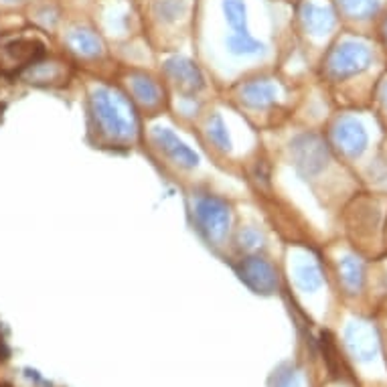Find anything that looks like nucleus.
I'll use <instances>...</instances> for the list:
<instances>
[{
  "mask_svg": "<svg viewBox=\"0 0 387 387\" xmlns=\"http://www.w3.org/2000/svg\"><path fill=\"white\" fill-rule=\"evenodd\" d=\"M91 110L100 122L102 130L112 138H130L134 136V124L122 114L118 102L112 98L108 89H98L91 96Z\"/></svg>",
  "mask_w": 387,
  "mask_h": 387,
  "instance_id": "f257e3e1",
  "label": "nucleus"
},
{
  "mask_svg": "<svg viewBox=\"0 0 387 387\" xmlns=\"http://www.w3.org/2000/svg\"><path fill=\"white\" fill-rule=\"evenodd\" d=\"M45 55V45L29 37H10L0 43V61L6 67H29Z\"/></svg>",
  "mask_w": 387,
  "mask_h": 387,
  "instance_id": "f03ea898",
  "label": "nucleus"
},
{
  "mask_svg": "<svg viewBox=\"0 0 387 387\" xmlns=\"http://www.w3.org/2000/svg\"><path fill=\"white\" fill-rule=\"evenodd\" d=\"M197 219L209 239H223L230 228V207L215 197H201L197 201Z\"/></svg>",
  "mask_w": 387,
  "mask_h": 387,
  "instance_id": "7ed1b4c3",
  "label": "nucleus"
},
{
  "mask_svg": "<svg viewBox=\"0 0 387 387\" xmlns=\"http://www.w3.org/2000/svg\"><path fill=\"white\" fill-rule=\"evenodd\" d=\"M290 155L302 175H314L327 164V148L312 134H302L294 138L290 144Z\"/></svg>",
  "mask_w": 387,
  "mask_h": 387,
  "instance_id": "20e7f679",
  "label": "nucleus"
},
{
  "mask_svg": "<svg viewBox=\"0 0 387 387\" xmlns=\"http://www.w3.org/2000/svg\"><path fill=\"white\" fill-rule=\"evenodd\" d=\"M239 278L258 294H272L278 286L276 272L270 264L262 258H245L239 264Z\"/></svg>",
  "mask_w": 387,
  "mask_h": 387,
  "instance_id": "39448f33",
  "label": "nucleus"
},
{
  "mask_svg": "<svg viewBox=\"0 0 387 387\" xmlns=\"http://www.w3.org/2000/svg\"><path fill=\"white\" fill-rule=\"evenodd\" d=\"M369 63V51L367 47L359 45V43H343L339 45L329 61V69L337 76V78H345L351 76L359 69H363Z\"/></svg>",
  "mask_w": 387,
  "mask_h": 387,
  "instance_id": "423d86ee",
  "label": "nucleus"
},
{
  "mask_svg": "<svg viewBox=\"0 0 387 387\" xmlns=\"http://www.w3.org/2000/svg\"><path fill=\"white\" fill-rule=\"evenodd\" d=\"M153 136H155V142L158 144V148L170 156L177 164H181L185 168H195L199 164V156L195 155L193 151L183 140H179L173 130H168V128H156Z\"/></svg>",
  "mask_w": 387,
  "mask_h": 387,
  "instance_id": "0eeeda50",
  "label": "nucleus"
},
{
  "mask_svg": "<svg viewBox=\"0 0 387 387\" xmlns=\"http://www.w3.org/2000/svg\"><path fill=\"white\" fill-rule=\"evenodd\" d=\"M166 71L168 76L177 81V85L189 93L199 91L203 87V76L199 74V69L195 67L189 59L183 57H173L166 61Z\"/></svg>",
  "mask_w": 387,
  "mask_h": 387,
  "instance_id": "6e6552de",
  "label": "nucleus"
},
{
  "mask_svg": "<svg viewBox=\"0 0 387 387\" xmlns=\"http://www.w3.org/2000/svg\"><path fill=\"white\" fill-rule=\"evenodd\" d=\"M302 21L305 27L309 29V33L312 35H324L333 29L335 25V14L329 6L316 4V2H307L302 6Z\"/></svg>",
  "mask_w": 387,
  "mask_h": 387,
  "instance_id": "1a4fd4ad",
  "label": "nucleus"
},
{
  "mask_svg": "<svg viewBox=\"0 0 387 387\" xmlns=\"http://www.w3.org/2000/svg\"><path fill=\"white\" fill-rule=\"evenodd\" d=\"M337 140L343 146V151L351 156H357L363 153L367 144V134L363 126L355 120H345L337 126Z\"/></svg>",
  "mask_w": 387,
  "mask_h": 387,
  "instance_id": "9d476101",
  "label": "nucleus"
},
{
  "mask_svg": "<svg viewBox=\"0 0 387 387\" xmlns=\"http://www.w3.org/2000/svg\"><path fill=\"white\" fill-rule=\"evenodd\" d=\"M276 85L266 79H256L241 87V100L252 108H268L276 102Z\"/></svg>",
  "mask_w": 387,
  "mask_h": 387,
  "instance_id": "9b49d317",
  "label": "nucleus"
},
{
  "mask_svg": "<svg viewBox=\"0 0 387 387\" xmlns=\"http://www.w3.org/2000/svg\"><path fill=\"white\" fill-rule=\"evenodd\" d=\"M349 347L351 351L367 361V359H373V355L377 353V341H375V333L367 327H361V324H353L347 331Z\"/></svg>",
  "mask_w": 387,
  "mask_h": 387,
  "instance_id": "f8f14e48",
  "label": "nucleus"
},
{
  "mask_svg": "<svg viewBox=\"0 0 387 387\" xmlns=\"http://www.w3.org/2000/svg\"><path fill=\"white\" fill-rule=\"evenodd\" d=\"M223 12L237 35H247V6L243 0H223Z\"/></svg>",
  "mask_w": 387,
  "mask_h": 387,
  "instance_id": "ddd939ff",
  "label": "nucleus"
},
{
  "mask_svg": "<svg viewBox=\"0 0 387 387\" xmlns=\"http://www.w3.org/2000/svg\"><path fill=\"white\" fill-rule=\"evenodd\" d=\"M25 78L29 79L31 83H57L59 79L63 78V71L59 65L55 63H33L27 67Z\"/></svg>",
  "mask_w": 387,
  "mask_h": 387,
  "instance_id": "4468645a",
  "label": "nucleus"
},
{
  "mask_svg": "<svg viewBox=\"0 0 387 387\" xmlns=\"http://www.w3.org/2000/svg\"><path fill=\"white\" fill-rule=\"evenodd\" d=\"M69 45L81 53V55H85V57H96V55H100L102 53V43L100 39L91 33V31H74L71 35H69Z\"/></svg>",
  "mask_w": 387,
  "mask_h": 387,
  "instance_id": "2eb2a0df",
  "label": "nucleus"
},
{
  "mask_svg": "<svg viewBox=\"0 0 387 387\" xmlns=\"http://www.w3.org/2000/svg\"><path fill=\"white\" fill-rule=\"evenodd\" d=\"M228 51L232 55H247V57H254V55H262L264 53V45L260 41L252 39L250 35H233L228 39Z\"/></svg>",
  "mask_w": 387,
  "mask_h": 387,
  "instance_id": "dca6fc26",
  "label": "nucleus"
},
{
  "mask_svg": "<svg viewBox=\"0 0 387 387\" xmlns=\"http://www.w3.org/2000/svg\"><path fill=\"white\" fill-rule=\"evenodd\" d=\"M153 8H155V14L160 21L175 23V21H179L185 14L187 2L185 0H155Z\"/></svg>",
  "mask_w": 387,
  "mask_h": 387,
  "instance_id": "f3484780",
  "label": "nucleus"
},
{
  "mask_svg": "<svg viewBox=\"0 0 387 387\" xmlns=\"http://www.w3.org/2000/svg\"><path fill=\"white\" fill-rule=\"evenodd\" d=\"M132 89L138 96V100L148 106H155L158 102V87H156L155 81L146 76H140V74L132 76Z\"/></svg>",
  "mask_w": 387,
  "mask_h": 387,
  "instance_id": "a211bd4d",
  "label": "nucleus"
},
{
  "mask_svg": "<svg viewBox=\"0 0 387 387\" xmlns=\"http://www.w3.org/2000/svg\"><path fill=\"white\" fill-rule=\"evenodd\" d=\"M341 6L349 16L367 19L379 10V0H341Z\"/></svg>",
  "mask_w": 387,
  "mask_h": 387,
  "instance_id": "6ab92c4d",
  "label": "nucleus"
},
{
  "mask_svg": "<svg viewBox=\"0 0 387 387\" xmlns=\"http://www.w3.org/2000/svg\"><path fill=\"white\" fill-rule=\"evenodd\" d=\"M209 138L219 146V148H223V151H230L232 148V138H230V134H228V128H225V122H223V118L221 116H215L209 120Z\"/></svg>",
  "mask_w": 387,
  "mask_h": 387,
  "instance_id": "aec40b11",
  "label": "nucleus"
},
{
  "mask_svg": "<svg viewBox=\"0 0 387 387\" xmlns=\"http://www.w3.org/2000/svg\"><path fill=\"white\" fill-rule=\"evenodd\" d=\"M270 387H300V375L292 365H282L270 377Z\"/></svg>",
  "mask_w": 387,
  "mask_h": 387,
  "instance_id": "412c9836",
  "label": "nucleus"
},
{
  "mask_svg": "<svg viewBox=\"0 0 387 387\" xmlns=\"http://www.w3.org/2000/svg\"><path fill=\"white\" fill-rule=\"evenodd\" d=\"M296 280H298V286L307 292H312L320 286V274L316 270V266L312 264H305L296 270Z\"/></svg>",
  "mask_w": 387,
  "mask_h": 387,
  "instance_id": "4be33fe9",
  "label": "nucleus"
},
{
  "mask_svg": "<svg viewBox=\"0 0 387 387\" xmlns=\"http://www.w3.org/2000/svg\"><path fill=\"white\" fill-rule=\"evenodd\" d=\"M239 243L245 250H254V247L262 245V235L256 232L254 228H245L243 232L239 233Z\"/></svg>",
  "mask_w": 387,
  "mask_h": 387,
  "instance_id": "5701e85b",
  "label": "nucleus"
},
{
  "mask_svg": "<svg viewBox=\"0 0 387 387\" xmlns=\"http://www.w3.org/2000/svg\"><path fill=\"white\" fill-rule=\"evenodd\" d=\"M343 278H345V282H347V286L351 288H355V286H359V282H361V270H359V266L355 264V262H351V258H347V262L343 264Z\"/></svg>",
  "mask_w": 387,
  "mask_h": 387,
  "instance_id": "b1692460",
  "label": "nucleus"
}]
</instances>
